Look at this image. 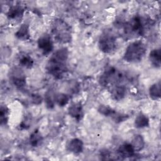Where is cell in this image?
Wrapping results in <instances>:
<instances>
[{"mask_svg": "<svg viewBox=\"0 0 161 161\" xmlns=\"http://www.w3.org/2000/svg\"><path fill=\"white\" fill-rule=\"evenodd\" d=\"M69 52L65 47L57 50L48 60L46 69L49 74L55 79H62L67 72V60Z\"/></svg>", "mask_w": 161, "mask_h": 161, "instance_id": "1", "label": "cell"}, {"mask_svg": "<svg viewBox=\"0 0 161 161\" xmlns=\"http://www.w3.org/2000/svg\"><path fill=\"white\" fill-rule=\"evenodd\" d=\"M109 89L113 99L116 101L121 100L126 96V87L123 84L113 86Z\"/></svg>", "mask_w": 161, "mask_h": 161, "instance_id": "8", "label": "cell"}, {"mask_svg": "<svg viewBox=\"0 0 161 161\" xmlns=\"http://www.w3.org/2000/svg\"><path fill=\"white\" fill-rule=\"evenodd\" d=\"M69 114L77 121H80L84 116L81 103L77 102L72 104L68 108Z\"/></svg>", "mask_w": 161, "mask_h": 161, "instance_id": "9", "label": "cell"}, {"mask_svg": "<svg viewBox=\"0 0 161 161\" xmlns=\"http://www.w3.org/2000/svg\"><path fill=\"white\" fill-rule=\"evenodd\" d=\"M98 47L99 50L105 53H112L117 47L116 36L110 33H104L99 39Z\"/></svg>", "mask_w": 161, "mask_h": 161, "instance_id": "5", "label": "cell"}, {"mask_svg": "<svg viewBox=\"0 0 161 161\" xmlns=\"http://www.w3.org/2000/svg\"><path fill=\"white\" fill-rule=\"evenodd\" d=\"M38 48L44 55H49L53 49V43L51 36L45 34L41 36L37 42Z\"/></svg>", "mask_w": 161, "mask_h": 161, "instance_id": "6", "label": "cell"}, {"mask_svg": "<svg viewBox=\"0 0 161 161\" xmlns=\"http://www.w3.org/2000/svg\"><path fill=\"white\" fill-rule=\"evenodd\" d=\"M45 103L46 106L48 109H52L55 104V94L52 91H48L45 94Z\"/></svg>", "mask_w": 161, "mask_h": 161, "instance_id": "19", "label": "cell"}, {"mask_svg": "<svg viewBox=\"0 0 161 161\" xmlns=\"http://www.w3.org/2000/svg\"><path fill=\"white\" fill-rule=\"evenodd\" d=\"M111 117L115 123H121L122 121H125L128 118V115L123 114L122 113H119L114 111V112L113 113Z\"/></svg>", "mask_w": 161, "mask_h": 161, "instance_id": "24", "label": "cell"}, {"mask_svg": "<svg viewBox=\"0 0 161 161\" xmlns=\"http://www.w3.org/2000/svg\"><path fill=\"white\" fill-rule=\"evenodd\" d=\"M15 69L11 75V80L13 84L19 89H23L25 87L26 85V78L25 75H23L19 70Z\"/></svg>", "mask_w": 161, "mask_h": 161, "instance_id": "11", "label": "cell"}, {"mask_svg": "<svg viewBox=\"0 0 161 161\" xmlns=\"http://www.w3.org/2000/svg\"><path fill=\"white\" fill-rule=\"evenodd\" d=\"M149 60L152 65L156 67L159 68L161 64V50L160 48H156L152 50L149 53Z\"/></svg>", "mask_w": 161, "mask_h": 161, "instance_id": "13", "label": "cell"}, {"mask_svg": "<svg viewBox=\"0 0 161 161\" xmlns=\"http://www.w3.org/2000/svg\"><path fill=\"white\" fill-rule=\"evenodd\" d=\"M52 31L55 39L60 43H65L71 40V28L65 21L61 19L54 20Z\"/></svg>", "mask_w": 161, "mask_h": 161, "instance_id": "4", "label": "cell"}, {"mask_svg": "<svg viewBox=\"0 0 161 161\" xmlns=\"http://www.w3.org/2000/svg\"><path fill=\"white\" fill-rule=\"evenodd\" d=\"M117 154L120 158L124 159L135 156V151L131 143H124L118 147L117 150Z\"/></svg>", "mask_w": 161, "mask_h": 161, "instance_id": "7", "label": "cell"}, {"mask_svg": "<svg viewBox=\"0 0 161 161\" xmlns=\"http://www.w3.org/2000/svg\"><path fill=\"white\" fill-rule=\"evenodd\" d=\"M147 52V46L141 40H135L126 47L123 55L126 62L136 63L141 61Z\"/></svg>", "mask_w": 161, "mask_h": 161, "instance_id": "2", "label": "cell"}, {"mask_svg": "<svg viewBox=\"0 0 161 161\" xmlns=\"http://www.w3.org/2000/svg\"><path fill=\"white\" fill-rule=\"evenodd\" d=\"M24 9L19 5H14L10 7L8 13L7 17L9 20L18 21L21 19L23 16Z\"/></svg>", "mask_w": 161, "mask_h": 161, "instance_id": "10", "label": "cell"}, {"mask_svg": "<svg viewBox=\"0 0 161 161\" xmlns=\"http://www.w3.org/2000/svg\"><path fill=\"white\" fill-rule=\"evenodd\" d=\"M19 65L25 68L30 69L33 67L34 64V61L30 55L25 54L21 56L19 60Z\"/></svg>", "mask_w": 161, "mask_h": 161, "instance_id": "20", "label": "cell"}, {"mask_svg": "<svg viewBox=\"0 0 161 161\" xmlns=\"http://www.w3.org/2000/svg\"><path fill=\"white\" fill-rule=\"evenodd\" d=\"M42 99L41 96L38 94H34L32 96V101H33V103L35 104H40L42 102Z\"/></svg>", "mask_w": 161, "mask_h": 161, "instance_id": "26", "label": "cell"}, {"mask_svg": "<svg viewBox=\"0 0 161 161\" xmlns=\"http://www.w3.org/2000/svg\"><path fill=\"white\" fill-rule=\"evenodd\" d=\"M83 147L84 144L82 141L77 138L70 140L67 145V150L74 154L81 153L83 150Z\"/></svg>", "mask_w": 161, "mask_h": 161, "instance_id": "12", "label": "cell"}, {"mask_svg": "<svg viewBox=\"0 0 161 161\" xmlns=\"http://www.w3.org/2000/svg\"><path fill=\"white\" fill-rule=\"evenodd\" d=\"M146 20L140 16H135L130 21L125 22L121 26L126 36H142L147 26Z\"/></svg>", "mask_w": 161, "mask_h": 161, "instance_id": "3", "label": "cell"}, {"mask_svg": "<svg viewBox=\"0 0 161 161\" xmlns=\"http://www.w3.org/2000/svg\"><path fill=\"white\" fill-rule=\"evenodd\" d=\"M130 143L135 152H139L142 150L145 146L144 139L140 135H135Z\"/></svg>", "mask_w": 161, "mask_h": 161, "instance_id": "16", "label": "cell"}, {"mask_svg": "<svg viewBox=\"0 0 161 161\" xmlns=\"http://www.w3.org/2000/svg\"><path fill=\"white\" fill-rule=\"evenodd\" d=\"M97 111L100 114L105 116H110V117L113 114V113L114 112V109H113L111 108L106 105H100L97 109Z\"/></svg>", "mask_w": 161, "mask_h": 161, "instance_id": "23", "label": "cell"}, {"mask_svg": "<svg viewBox=\"0 0 161 161\" xmlns=\"http://www.w3.org/2000/svg\"><path fill=\"white\" fill-rule=\"evenodd\" d=\"M17 38L21 40H27L30 38L29 26L27 24H23L20 26L18 31L15 33Z\"/></svg>", "mask_w": 161, "mask_h": 161, "instance_id": "14", "label": "cell"}, {"mask_svg": "<svg viewBox=\"0 0 161 161\" xmlns=\"http://www.w3.org/2000/svg\"><path fill=\"white\" fill-rule=\"evenodd\" d=\"M30 144L34 147H38L43 141V137L38 130H35L30 136Z\"/></svg>", "mask_w": 161, "mask_h": 161, "instance_id": "17", "label": "cell"}, {"mask_svg": "<svg viewBox=\"0 0 161 161\" xmlns=\"http://www.w3.org/2000/svg\"><path fill=\"white\" fill-rule=\"evenodd\" d=\"M99 156L101 160H111V153L107 149H103L100 150Z\"/></svg>", "mask_w": 161, "mask_h": 161, "instance_id": "25", "label": "cell"}, {"mask_svg": "<svg viewBox=\"0 0 161 161\" xmlns=\"http://www.w3.org/2000/svg\"><path fill=\"white\" fill-rule=\"evenodd\" d=\"M149 95L153 100H157L160 97V82L152 85L149 89Z\"/></svg>", "mask_w": 161, "mask_h": 161, "instance_id": "18", "label": "cell"}, {"mask_svg": "<svg viewBox=\"0 0 161 161\" xmlns=\"http://www.w3.org/2000/svg\"><path fill=\"white\" fill-rule=\"evenodd\" d=\"M9 109L5 105H1L0 108V121L1 125L7 124L9 118Z\"/></svg>", "mask_w": 161, "mask_h": 161, "instance_id": "21", "label": "cell"}, {"mask_svg": "<svg viewBox=\"0 0 161 161\" xmlns=\"http://www.w3.org/2000/svg\"><path fill=\"white\" fill-rule=\"evenodd\" d=\"M55 104L57 103L59 106L63 107L68 103L69 97L64 93H58L55 94Z\"/></svg>", "mask_w": 161, "mask_h": 161, "instance_id": "22", "label": "cell"}, {"mask_svg": "<svg viewBox=\"0 0 161 161\" xmlns=\"http://www.w3.org/2000/svg\"><path fill=\"white\" fill-rule=\"evenodd\" d=\"M134 125L137 128H143L149 126L148 118L142 113H140L135 118Z\"/></svg>", "mask_w": 161, "mask_h": 161, "instance_id": "15", "label": "cell"}]
</instances>
